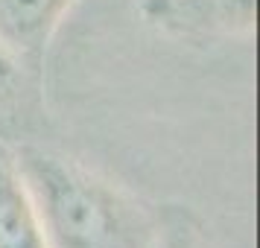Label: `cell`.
I'll list each match as a JSON object with an SVG mask.
<instances>
[{
    "mask_svg": "<svg viewBox=\"0 0 260 248\" xmlns=\"http://www.w3.org/2000/svg\"><path fill=\"white\" fill-rule=\"evenodd\" d=\"M47 248H149L158 204L38 140L12 146Z\"/></svg>",
    "mask_w": 260,
    "mask_h": 248,
    "instance_id": "1",
    "label": "cell"
},
{
    "mask_svg": "<svg viewBox=\"0 0 260 248\" xmlns=\"http://www.w3.org/2000/svg\"><path fill=\"white\" fill-rule=\"evenodd\" d=\"M44 117V73L0 41V143L32 140Z\"/></svg>",
    "mask_w": 260,
    "mask_h": 248,
    "instance_id": "3",
    "label": "cell"
},
{
    "mask_svg": "<svg viewBox=\"0 0 260 248\" xmlns=\"http://www.w3.org/2000/svg\"><path fill=\"white\" fill-rule=\"evenodd\" d=\"M79 0H0V41L44 73L50 41Z\"/></svg>",
    "mask_w": 260,
    "mask_h": 248,
    "instance_id": "4",
    "label": "cell"
},
{
    "mask_svg": "<svg viewBox=\"0 0 260 248\" xmlns=\"http://www.w3.org/2000/svg\"><path fill=\"white\" fill-rule=\"evenodd\" d=\"M0 248H47L24 178L12 152L0 146Z\"/></svg>",
    "mask_w": 260,
    "mask_h": 248,
    "instance_id": "5",
    "label": "cell"
},
{
    "mask_svg": "<svg viewBox=\"0 0 260 248\" xmlns=\"http://www.w3.org/2000/svg\"><path fill=\"white\" fill-rule=\"evenodd\" d=\"M138 15L158 36L184 44L251 38L257 0H138Z\"/></svg>",
    "mask_w": 260,
    "mask_h": 248,
    "instance_id": "2",
    "label": "cell"
},
{
    "mask_svg": "<svg viewBox=\"0 0 260 248\" xmlns=\"http://www.w3.org/2000/svg\"><path fill=\"white\" fill-rule=\"evenodd\" d=\"M149 248H213V242L187 204H158V234Z\"/></svg>",
    "mask_w": 260,
    "mask_h": 248,
    "instance_id": "6",
    "label": "cell"
}]
</instances>
